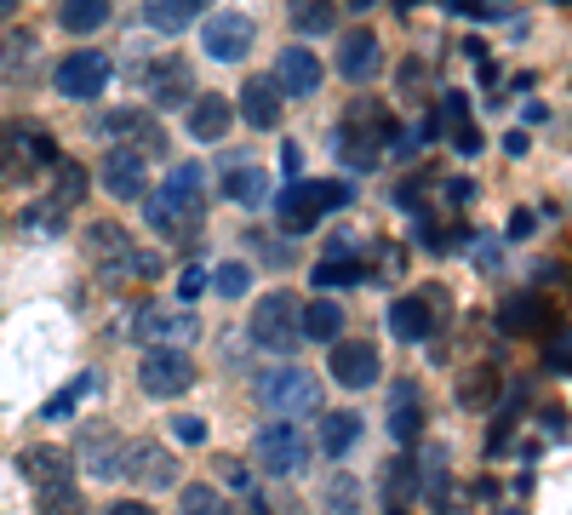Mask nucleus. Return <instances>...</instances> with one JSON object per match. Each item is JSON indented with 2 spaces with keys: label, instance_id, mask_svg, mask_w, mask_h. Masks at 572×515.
I'll return each instance as SVG.
<instances>
[{
  "label": "nucleus",
  "instance_id": "obj_1",
  "mask_svg": "<svg viewBox=\"0 0 572 515\" xmlns=\"http://www.w3.org/2000/svg\"><path fill=\"white\" fill-rule=\"evenodd\" d=\"M200 218H207V189H200V166H195V161H178L155 189H144V224H149L160 240L195 235Z\"/></svg>",
  "mask_w": 572,
  "mask_h": 515
},
{
  "label": "nucleus",
  "instance_id": "obj_2",
  "mask_svg": "<svg viewBox=\"0 0 572 515\" xmlns=\"http://www.w3.org/2000/svg\"><path fill=\"white\" fill-rule=\"evenodd\" d=\"M389 132H395V115H389V103L378 97H355L339 132H332V144H339V161L355 166V172H378L384 166V144H389Z\"/></svg>",
  "mask_w": 572,
  "mask_h": 515
},
{
  "label": "nucleus",
  "instance_id": "obj_3",
  "mask_svg": "<svg viewBox=\"0 0 572 515\" xmlns=\"http://www.w3.org/2000/svg\"><path fill=\"white\" fill-rule=\"evenodd\" d=\"M350 195H355V189H350L344 178H292L287 189H275V224H281L287 235H310L321 218L344 213Z\"/></svg>",
  "mask_w": 572,
  "mask_h": 515
},
{
  "label": "nucleus",
  "instance_id": "obj_4",
  "mask_svg": "<svg viewBox=\"0 0 572 515\" xmlns=\"http://www.w3.org/2000/svg\"><path fill=\"white\" fill-rule=\"evenodd\" d=\"M258 406L269 412V419H310V412H321V378L310 367H275L258 378Z\"/></svg>",
  "mask_w": 572,
  "mask_h": 515
},
{
  "label": "nucleus",
  "instance_id": "obj_5",
  "mask_svg": "<svg viewBox=\"0 0 572 515\" xmlns=\"http://www.w3.org/2000/svg\"><path fill=\"white\" fill-rule=\"evenodd\" d=\"M247 338L258 343L263 356H292L298 343H304V332H298V298L292 292H263L252 303V321H247Z\"/></svg>",
  "mask_w": 572,
  "mask_h": 515
},
{
  "label": "nucleus",
  "instance_id": "obj_6",
  "mask_svg": "<svg viewBox=\"0 0 572 515\" xmlns=\"http://www.w3.org/2000/svg\"><path fill=\"white\" fill-rule=\"evenodd\" d=\"M138 384L149 401H178L184 390H195V361L184 343H149L138 361Z\"/></svg>",
  "mask_w": 572,
  "mask_h": 515
},
{
  "label": "nucleus",
  "instance_id": "obj_7",
  "mask_svg": "<svg viewBox=\"0 0 572 515\" xmlns=\"http://www.w3.org/2000/svg\"><path fill=\"white\" fill-rule=\"evenodd\" d=\"M310 435L298 430L292 419H269L263 430H258V441H252V459L263 464V475H298L310 464Z\"/></svg>",
  "mask_w": 572,
  "mask_h": 515
},
{
  "label": "nucleus",
  "instance_id": "obj_8",
  "mask_svg": "<svg viewBox=\"0 0 572 515\" xmlns=\"http://www.w3.org/2000/svg\"><path fill=\"white\" fill-rule=\"evenodd\" d=\"M326 372H332V384H344V390H366V384H378L384 356H378L373 338H344L339 332L326 343Z\"/></svg>",
  "mask_w": 572,
  "mask_h": 515
},
{
  "label": "nucleus",
  "instance_id": "obj_9",
  "mask_svg": "<svg viewBox=\"0 0 572 515\" xmlns=\"http://www.w3.org/2000/svg\"><path fill=\"white\" fill-rule=\"evenodd\" d=\"M110 58L104 52H70V58H58L52 63V86L63 92V97H75V103H92L97 92L110 86Z\"/></svg>",
  "mask_w": 572,
  "mask_h": 515
},
{
  "label": "nucleus",
  "instance_id": "obj_10",
  "mask_svg": "<svg viewBox=\"0 0 572 515\" xmlns=\"http://www.w3.org/2000/svg\"><path fill=\"white\" fill-rule=\"evenodd\" d=\"M258 41V23L247 12H212V18H200V47H207V58L218 63H241Z\"/></svg>",
  "mask_w": 572,
  "mask_h": 515
},
{
  "label": "nucleus",
  "instance_id": "obj_11",
  "mask_svg": "<svg viewBox=\"0 0 572 515\" xmlns=\"http://www.w3.org/2000/svg\"><path fill=\"white\" fill-rule=\"evenodd\" d=\"M339 75L350 81V86H366V81H378L384 75V41L366 23H355V29H344L339 34Z\"/></svg>",
  "mask_w": 572,
  "mask_h": 515
},
{
  "label": "nucleus",
  "instance_id": "obj_12",
  "mask_svg": "<svg viewBox=\"0 0 572 515\" xmlns=\"http://www.w3.org/2000/svg\"><path fill=\"white\" fill-rule=\"evenodd\" d=\"M144 97H149V110H189V97H195L189 58H155L144 69Z\"/></svg>",
  "mask_w": 572,
  "mask_h": 515
},
{
  "label": "nucleus",
  "instance_id": "obj_13",
  "mask_svg": "<svg viewBox=\"0 0 572 515\" xmlns=\"http://www.w3.org/2000/svg\"><path fill=\"white\" fill-rule=\"evenodd\" d=\"M97 137H110V144H132V150H149V155L166 150V132L155 126V110H138V103L97 115Z\"/></svg>",
  "mask_w": 572,
  "mask_h": 515
},
{
  "label": "nucleus",
  "instance_id": "obj_14",
  "mask_svg": "<svg viewBox=\"0 0 572 515\" xmlns=\"http://www.w3.org/2000/svg\"><path fill=\"white\" fill-rule=\"evenodd\" d=\"M121 475L144 481L149 493H166V487H178V459L166 453L160 441H126L121 446Z\"/></svg>",
  "mask_w": 572,
  "mask_h": 515
},
{
  "label": "nucleus",
  "instance_id": "obj_15",
  "mask_svg": "<svg viewBox=\"0 0 572 515\" xmlns=\"http://www.w3.org/2000/svg\"><path fill=\"white\" fill-rule=\"evenodd\" d=\"M97 178L115 200H144L149 189V155H138L132 144H110V155L97 161Z\"/></svg>",
  "mask_w": 572,
  "mask_h": 515
},
{
  "label": "nucleus",
  "instance_id": "obj_16",
  "mask_svg": "<svg viewBox=\"0 0 572 515\" xmlns=\"http://www.w3.org/2000/svg\"><path fill=\"white\" fill-rule=\"evenodd\" d=\"M121 430L115 424H86L75 435V464L92 475V481H121Z\"/></svg>",
  "mask_w": 572,
  "mask_h": 515
},
{
  "label": "nucleus",
  "instance_id": "obj_17",
  "mask_svg": "<svg viewBox=\"0 0 572 515\" xmlns=\"http://www.w3.org/2000/svg\"><path fill=\"white\" fill-rule=\"evenodd\" d=\"M132 332H138L144 343H189L200 332V321H195L189 303H144Z\"/></svg>",
  "mask_w": 572,
  "mask_h": 515
},
{
  "label": "nucleus",
  "instance_id": "obj_18",
  "mask_svg": "<svg viewBox=\"0 0 572 515\" xmlns=\"http://www.w3.org/2000/svg\"><path fill=\"white\" fill-rule=\"evenodd\" d=\"M86 253H92V264L110 275V281H126V269H132V235L115 224V218H97L92 229H86Z\"/></svg>",
  "mask_w": 572,
  "mask_h": 515
},
{
  "label": "nucleus",
  "instance_id": "obj_19",
  "mask_svg": "<svg viewBox=\"0 0 572 515\" xmlns=\"http://www.w3.org/2000/svg\"><path fill=\"white\" fill-rule=\"evenodd\" d=\"M269 81L281 86V97H315L321 81H326V69H321V58L310 47H287V52H275V75Z\"/></svg>",
  "mask_w": 572,
  "mask_h": 515
},
{
  "label": "nucleus",
  "instance_id": "obj_20",
  "mask_svg": "<svg viewBox=\"0 0 572 515\" xmlns=\"http://www.w3.org/2000/svg\"><path fill=\"white\" fill-rule=\"evenodd\" d=\"M229 121H235V103L218 97V92H195L189 110H184V126H189L195 144H223V137H229Z\"/></svg>",
  "mask_w": 572,
  "mask_h": 515
},
{
  "label": "nucleus",
  "instance_id": "obj_21",
  "mask_svg": "<svg viewBox=\"0 0 572 515\" xmlns=\"http://www.w3.org/2000/svg\"><path fill=\"white\" fill-rule=\"evenodd\" d=\"M235 115H241L247 126H258V132H275L281 126V86L269 81V75H252L247 86H241V97H235Z\"/></svg>",
  "mask_w": 572,
  "mask_h": 515
},
{
  "label": "nucleus",
  "instance_id": "obj_22",
  "mask_svg": "<svg viewBox=\"0 0 572 515\" xmlns=\"http://www.w3.org/2000/svg\"><path fill=\"white\" fill-rule=\"evenodd\" d=\"M18 470L29 475V481H35V487H63V481H70L75 475V453H70V446H23V453H18Z\"/></svg>",
  "mask_w": 572,
  "mask_h": 515
},
{
  "label": "nucleus",
  "instance_id": "obj_23",
  "mask_svg": "<svg viewBox=\"0 0 572 515\" xmlns=\"http://www.w3.org/2000/svg\"><path fill=\"white\" fill-rule=\"evenodd\" d=\"M544 321H550V303L538 292H510L498 303V332L503 338H532V332H544Z\"/></svg>",
  "mask_w": 572,
  "mask_h": 515
},
{
  "label": "nucleus",
  "instance_id": "obj_24",
  "mask_svg": "<svg viewBox=\"0 0 572 515\" xmlns=\"http://www.w3.org/2000/svg\"><path fill=\"white\" fill-rule=\"evenodd\" d=\"M389 435L401 446H418V435H424V401H418L413 378H401V384L389 390Z\"/></svg>",
  "mask_w": 572,
  "mask_h": 515
},
{
  "label": "nucleus",
  "instance_id": "obj_25",
  "mask_svg": "<svg viewBox=\"0 0 572 515\" xmlns=\"http://www.w3.org/2000/svg\"><path fill=\"white\" fill-rule=\"evenodd\" d=\"M389 332H395L401 343H429L441 327H435L429 303H424L418 292H407V298H395V303H389Z\"/></svg>",
  "mask_w": 572,
  "mask_h": 515
},
{
  "label": "nucleus",
  "instance_id": "obj_26",
  "mask_svg": "<svg viewBox=\"0 0 572 515\" xmlns=\"http://www.w3.org/2000/svg\"><path fill=\"white\" fill-rule=\"evenodd\" d=\"M298 332H304V343H332L344 332V303L339 298H310V303H298Z\"/></svg>",
  "mask_w": 572,
  "mask_h": 515
},
{
  "label": "nucleus",
  "instance_id": "obj_27",
  "mask_svg": "<svg viewBox=\"0 0 572 515\" xmlns=\"http://www.w3.org/2000/svg\"><path fill=\"white\" fill-rule=\"evenodd\" d=\"M41 63V41L29 29H7L0 34V81H29Z\"/></svg>",
  "mask_w": 572,
  "mask_h": 515
},
{
  "label": "nucleus",
  "instance_id": "obj_28",
  "mask_svg": "<svg viewBox=\"0 0 572 515\" xmlns=\"http://www.w3.org/2000/svg\"><path fill=\"white\" fill-rule=\"evenodd\" d=\"M223 200H235V206H263L269 200V172L263 166H252V161H223Z\"/></svg>",
  "mask_w": 572,
  "mask_h": 515
},
{
  "label": "nucleus",
  "instance_id": "obj_29",
  "mask_svg": "<svg viewBox=\"0 0 572 515\" xmlns=\"http://www.w3.org/2000/svg\"><path fill=\"white\" fill-rule=\"evenodd\" d=\"M212 0H144V23L155 34H184L195 18H207Z\"/></svg>",
  "mask_w": 572,
  "mask_h": 515
},
{
  "label": "nucleus",
  "instance_id": "obj_30",
  "mask_svg": "<svg viewBox=\"0 0 572 515\" xmlns=\"http://www.w3.org/2000/svg\"><path fill=\"white\" fill-rule=\"evenodd\" d=\"M418 493L435 515H464V493H458V475H447V453L429 459V475L418 481Z\"/></svg>",
  "mask_w": 572,
  "mask_h": 515
},
{
  "label": "nucleus",
  "instance_id": "obj_31",
  "mask_svg": "<svg viewBox=\"0 0 572 515\" xmlns=\"http://www.w3.org/2000/svg\"><path fill=\"white\" fill-rule=\"evenodd\" d=\"M366 281V264L355 253H326L315 269H310V287L315 292H344V287H361Z\"/></svg>",
  "mask_w": 572,
  "mask_h": 515
},
{
  "label": "nucleus",
  "instance_id": "obj_32",
  "mask_svg": "<svg viewBox=\"0 0 572 515\" xmlns=\"http://www.w3.org/2000/svg\"><path fill=\"white\" fill-rule=\"evenodd\" d=\"M361 430H366V424H361V412L339 406V412H321V435H315V441H321V453H326V459H344L350 446L361 441Z\"/></svg>",
  "mask_w": 572,
  "mask_h": 515
},
{
  "label": "nucleus",
  "instance_id": "obj_33",
  "mask_svg": "<svg viewBox=\"0 0 572 515\" xmlns=\"http://www.w3.org/2000/svg\"><path fill=\"white\" fill-rule=\"evenodd\" d=\"M447 137H453V150L458 155H481V126H476V115H469V97L464 92H447Z\"/></svg>",
  "mask_w": 572,
  "mask_h": 515
},
{
  "label": "nucleus",
  "instance_id": "obj_34",
  "mask_svg": "<svg viewBox=\"0 0 572 515\" xmlns=\"http://www.w3.org/2000/svg\"><path fill=\"white\" fill-rule=\"evenodd\" d=\"M498 395H503L498 367H469V372L458 378V406H464V412H487Z\"/></svg>",
  "mask_w": 572,
  "mask_h": 515
},
{
  "label": "nucleus",
  "instance_id": "obj_35",
  "mask_svg": "<svg viewBox=\"0 0 572 515\" xmlns=\"http://www.w3.org/2000/svg\"><path fill=\"white\" fill-rule=\"evenodd\" d=\"M115 18V0H58V23L70 34H97Z\"/></svg>",
  "mask_w": 572,
  "mask_h": 515
},
{
  "label": "nucleus",
  "instance_id": "obj_36",
  "mask_svg": "<svg viewBox=\"0 0 572 515\" xmlns=\"http://www.w3.org/2000/svg\"><path fill=\"white\" fill-rule=\"evenodd\" d=\"M361 504H366L361 475H350V470L326 475V487H321V509H326V515H361Z\"/></svg>",
  "mask_w": 572,
  "mask_h": 515
},
{
  "label": "nucleus",
  "instance_id": "obj_37",
  "mask_svg": "<svg viewBox=\"0 0 572 515\" xmlns=\"http://www.w3.org/2000/svg\"><path fill=\"white\" fill-rule=\"evenodd\" d=\"M97 390H104V378H97V372H81V378H70V384H63L46 406H41V419L46 424H58V419H70V412L86 401V395H97Z\"/></svg>",
  "mask_w": 572,
  "mask_h": 515
},
{
  "label": "nucleus",
  "instance_id": "obj_38",
  "mask_svg": "<svg viewBox=\"0 0 572 515\" xmlns=\"http://www.w3.org/2000/svg\"><path fill=\"white\" fill-rule=\"evenodd\" d=\"M378 493H384L389 504H407V498L418 493V459H413V453L389 459V464H384V475H378Z\"/></svg>",
  "mask_w": 572,
  "mask_h": 515
},
{
  "label": "nucleus",
  "instance_id": "obj_39",
  "mask_svg": "<svg viewBox=\"0 0 572 515\" xmlns=\"http://www.w3.org/2000/svg\"><path fill=\"white\" fill-rule=\"evenodd\" d=\"M52 178H58L52 206H58V213H70V206L86 195V166H81V161H70V155H58V161H52Z\"/></svg>",
  "mask_w": 572,
  "mask_h": 515
},
{
  "label": "nucleus",
  "instance_id": "obj_40",
  "mask_svg": "<svg viewBox=\"0 0 572 515\" xmlns=\"http://www.w3.org/2000/svg\"><path fill=\"white\" fill-rule=\"evenodd\" d=\"M292 29H304V34H326L332 18H339V0H292Z\"/></svg>",
  "mask_w": 572,
  "mask_h": 515
},
{
  "label": "nucleus",
  "instance_id": "obj_41",
  "mask_svg": "<svg viewBox=\"0 0 572 515\" xmlns=\"http://www.w3.org/2000/svg\"><path fill=\"white\" fill-rule=\"evenodd\" d=\"M41 515H92V509L75 481H63V487H41Z\"/></svg>",
  "mask_w": 572,
  "mask_h": 515
},
{
  "label": "nucleus",
  "instance_id": "obj_42",
  "mask_svg": "<svg viewBox=\"0 0 572 515\" xmlns=\"http://www.w3.org/2000/svg\"><path fill=\"white\" fill-rule=\"evenodd\" d=\"M207 287H212L218 298H229V303H235V298H247V287H252V269H247V264H218V269L207 275Z\"/></svg>",
  "mask_w": 572,
  "mask_h": 515
},
{
  "label": "nucleus",
  "instance_id": "obj_43",
  "mask_svg": "<svg viewBox=\"0 0 572 515\" xmlns=\"http://www.w3.org/2000/svg\"><path fill=\"white\" fill-rule=\"evenodd\" d=\"M178 504H184L178 515H223V498H218V487H207V481H189Z\"/></svg>",
  "mask_w": 572,
  "mask_h": 515
},
{
  "label": "nucleus",
  "instance_id": "obj_44",
  "mask_svg": "<svg viewBox=\"0 0 572 515\" xmlns=\"http://www.w3.org/2000/svg\"><path fill=\"white\" fill-rule=\"evenodd\" d=\"M212 475L223 481L229 493H252V470H247V459H212Z\"/></svg>",
  "mask_w": 572,
  "mask_h": 515
},
{
  "label": "nucleus",
  "instance_id": "obj_45",
  "mask_svg": "<svg viewBox=\"0 0 572 515\" xmlns=\"http://www.w3.org/2000/svg\"><path fill=\"white\" fill-rule=\"evenodd\" d=\"M166 435L178 446H200L207 441V419H195V412H178V419H166Z\"/></svg>",
  "mask_w": 572,
  "mask_h": 515
},
{
  "label": "nucleus",
  "instance_id": "obj_46",
  "mask_svg": "<svg viewBox=\"0 0 572 515\" xmlns=\"http://www.w3.org/2000/svg\"><path fill=\"white\" fill-rule=\"evenodd\" d=\"M418 298L429 303L435 327H447V321H453V298H447V287H441V281H424V287H418Z\"/></svg>",
  "mask_w": 572,
  "mask_h": 515
},
{
  "label": "nucleus",
  "instance_id": "obj_47",
  "mask_svg": "<svg viewBox=\"0 0 572 515\" xmlns=\"http://www.w3.org/2000/svg\"><path fill=\"white\" fill-rule=\"evenodd\" d=\"M424 184H429V172H418V178H407L395 189V206L401 213H424Z\"/></svg>",
  "mask_w": 572,
  "mask_h": 515
},
{
  "label": "nucleus",
  "instance_id": "obj_48",
  "mask_svg": "<svg viewBox=\"0 0 572 515\" xmlns=\"http://www.w3.org/2000/svg\"><path fill=\"white\" fill-rule=\"evenodd\" d=\"M200 292H207V269H200V264H189V269L178 275V303H195Z\"/></svg>",
  "mask_w": 572,
  "mask_h": 515
},
{
  "label": "nucleus",
  "instance_id": "obj_49",
  "mask_svg": "<svg viewBox=\"0 0 572 515\" xmlns=\"http://www.w3.org/2000/svg\"><path fill=\"white\" fill-rule=\"evenodd\" d=\"M126 275H138V281H155V275H160V258L155 253H132V269Z\"/></svg>",
  "mask_w": 572,
  "mask_h": 515
},
{
  "label": "nucleus",
  "instance_id": "obj_50",
  "mask_svg": "<svg viewBox=\"0 0 572 515\" xmlns=\"http://www.w3.org/2000/svg\"><path fill=\"white\" fill-rule=\"evenodd\" d=\"M424 81H429L424 58H407V63H401V86H407V92H413V86H424Z\"/></svg>",
  "mask_w": 572,
  "mask_h": 515
},
{
  "label": "nucleus",
  "instance_id": "obj_51",
  "mask_svg": "<svg viewBox=\"0 0 572 515\" xmlns=\"http://www.w3.org/2000/svg\"><path fill=\"white\" fill-rule=\"evenodd\" d=\"M476 264H481L487 275L498 269V240H492V235H481V240H476Z\"/></svg>",
  "mask_w": 572,
  "mask_h": 515
},
{
  "label": "nucleus",
  "instance_id": "obj_52",
  "mask_svg": "<svg viewBox=\"0 0 572 515\" xmlns=\"http://www.w3.org/2000/svg\"><path fill=\"white\" fill-rule=\"evenodd\" d=\"M281 172H287V178L304 172V150H298V144H281Z\"/></svg>",
  "mask_w": 572,
  "mask_h": 515
},
{
  "label": "nucleus",
  "instance_id": "obj_53",
  "mask_svg": "<svg viewBox=\"0 0 572 515\" xmlns=\"http://www.w3.org/2000/svg\"><path fill=\"white\" fill-rule=\"evenodd\" d=\"M532 229H538V218H532V213H510V240H527Z\"/></svg>",
  "mask_w": 572,
  "mask_h": 515
},
{
  "label": "nucleus",
  "instance_id": "obj_54",
  "mask_svg": "<svg viewBox=\"0 0 572 515\" xmlns=\"http://www.w3.org/2000/svg\"><path fill=\"white\" fill-rule=\"evenodd\" d=\"M104 515H155V509H149L144 498H121V504H110Z\"/></svg>",
  "mask_w": 572,
  "mask_h": 515
},
{
  "label": "nucleus",
  "instance_id": "obj_55",
  "mask_svg": "<svg viewBox=\"0 0 572 515\" xmlns=\"http://www.w3.org/2000/svg\"><path fill=\"white\" fill-rule=\"evenodd\" d=\"M550 367H555V372L566 378V338H561V332L550 338Z\"/></svg>",
  "mask_w": 572,
  "mask_h": 515
},
{
  "label": "nucleus",
  "instance_id": "obj_56",
  "mask_svg": "<svg viewBox=\"0 0 572 515\" xmlns=\"http://www.w3.org/2000/svg\"><path fill=\"white\" fill-rule=\"evenodd\" d=\"M469 195H476V184H469V178H453V184H447V200H453V206H464Z\"/></svg>",
  "mask_w": 572,
  "mask_h": 515
},
{
  "label": "nucleus",
  "instance_id": "obj_57",
  "mask_svg": "<svg viewBox=\"0 0 572 515\" xmlns=\"http://www.w3.org/2000/svg\"><path fill=\"white\" fill-rule=\"evenodd\" d=\"M544 430H550V435H555V441H561V435H566V412H561V406H555V412H544Z\"/></svg>",
  "mask_w": 572,
  "mask_h": 515
},
{
  "label": "nucleus",
  "instance_id": "obj_58",
  "mask_svg": "<svg viewBox=\"0 0 572 515\" xmlns=\"http://www.w3.org/2000/svg\"><path fill=\"white\" fill-rule=\"evenodd\" d=\"M521 115H527V126H544V121H550V103H527Z\"/></svg>",
  "mask_w": 572,
  "mask_h": 515
},
{
  "label": "nucleus",
  "instance_id": "obj_59",
  "mask_svg": "<svg viewBox=\"0 0 572 515\" xmlns=\"http://www.w3.org/2000/svg\"><path fill=\"white\" fill-rule=\"evenodd\" d=\"M503 155H527V132H510V137H503Z\"/></svg>",
  "mask_w": 572,
  "mask_h": 515
},
{
  "label": "nucleus",
  "instance_id": "obj_60",
  "mask_svg": "<svg viewBox=\"0 0 572 515\" xmlns=\"http://www.w3.org/2000/svg\"><path fill=\"white\" fill-rule=\"evenodd\" d=\"M229 515H269V504H263V498H252V493H247V504H241V509H229Z\"/></svg>",
  "mask_w": 572,
  "mask_h": 515
},
{
  "label": "nucleus",
  "instance_id": "obj_61",
  "mask_svg": "<svg viewBox=\"0 0 572 515\" xmlns=\"http://www.w3.org/2000/svg\"><path fill=\"white\" fill-rule=\"evenodd\" d=\"M18 12V0H0V18H12Z\"/></svg>",
  "mask_w": 572,
  "mask_h": 515
},
{
  "label": "nucleus",
  "instance_id": "obj_62",
  "mask_svg": "<svg viewBox=\"0 0 572 515\" xmlns=\"http://www.w3.org/2000/svg\"><path fill=\"white\" fill-rule=\"evenodd\" d=\"M350 7H355V12H366V7H373V0H350Z\"/></svg>",
  "mask_w": 572,
  "mask_h": 515
},
{
  "label": "nucleus",
  "instance_id": "obj_63",
  "mask_svg": "<svg viewBox=\"0 0 572 515\" xmlns=\"http://www.w3.org/2000/svg\"><path fill=\"white\" fill-rule=\"evenodd\" d=\"M384 515H407V509H401V504H389V509H384Z\"/></svg>",
  "mask_w": 572,
  "mask_h": 515
},
{
  "label": "nucleus",
  "instance_id": "obj_64",
  "mask_svg": "<svg viewBox=\"0 0 572 515\" xmlns=\"http://www.w3.org/2000/svg\"><path fill=\"white\" fill-rule=\"evenodd\" d=\"M510 515H516V509H510Z\"/></svg>",
  "mask_w": 572,
  "mask_h": 515
}]
</instances>
